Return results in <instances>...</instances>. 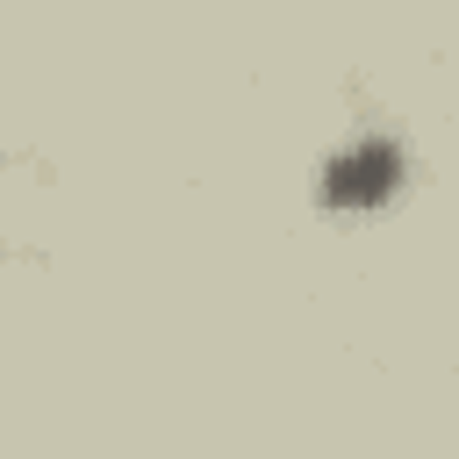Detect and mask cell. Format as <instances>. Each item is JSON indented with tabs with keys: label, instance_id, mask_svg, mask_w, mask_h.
Wrapping results in <instances>:
<instances>
[{
	"label": "cell",
	"instance_id": "cell-1",
	"mask_svg": "<svg viewBox=\"0 0 459 459\" xmlns=\"http://www.w3.org/2000/svg\"><path fill=\"white\" fill-rule=\"evenodd\" d=\"M402 186H409V143L387 136V129L344 136V143L323 158V172H316V201H323L330 215H373V208H387Z\"/></svg>",
	"mask_w": 459,
	"mask_h": 459
}]
</instances>
